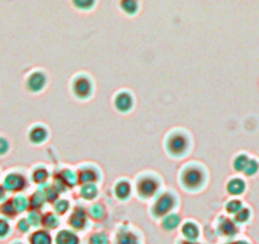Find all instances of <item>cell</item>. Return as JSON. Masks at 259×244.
<instances>
[{
	"label": "cell",
	"instance_id": "33",
	"mask_svg": "<svg viewBox=\"0 0 259 244\" xmlns=\"http://www.w3.org/2000/svg\"><path fill=\"white\" fill-rule=\"evenodd\" d=\"M42 215L41 211H36V210H29L28 211V216H27V220H28L29 225L32 228H38V226L42 225Z\"/></svg>",
	"mask_w": 259,
	"mask_h": 244
},
{
	"label": "cell",
	"instance_id": "44",
	"mask_svg": "<svg viewBox=\"0 0 259 244\" xmlns=\"http://www.w3.org/2000/svg\"><path fill=\"white\" fill-rule=\"evenodd\" d=\"M11 244H24L23 241H21V240H14V241H12Z\"/></svg>",
	"mask_w": 259,
	"mask_h": 244
},
{
	"label": "cell",
	"instance_id": "21",
	"mask_svg": "<svg viewBox=\"0 0 259 244\" xmlns=\"http://www.w3.org/2000/svg\"><path fill=\"white\" fill-rule=\"evenodd\" d=\"M182 225L181 216L177 213H171L166 215L165 218L161 219L160 226L164 231H174Z\"/></svg>",
	"mask_w": 259,
	"mask_h": 244
},
{
	"label": "cell",
	"instance_id": "20",
	"mask_svg": "<svg viewBox=\"0 0 259 244\" xmlns=\"http://www.w3.org/2000/svg\"><path fill=\"white\" fill-rule=\"evenodd\" d=\"M245 188H246L245 181L239 178V177H234V178L229 179V182L226 183V191H228L229 195L231 196L243 195Z\"/></svg>",
	"mask_w": 259,
	"mask_h": 244
},
{
	"label": "cell",
	"instance_id": "11",
	"mask_svg": "<svg viewBox=\"0 0 259 244\" xmlns=\"http://www.w3.org/2000/svg\"><path fill=\"white\" fill-rule=\"evenodd\" d=\"M113 104L114 108H116L117 111L121 112V113H127V112H130L134 108L135 99H134V96L131 92L119 91L118 93L114 96Z\"/></svg>",
	"mask_w": 259,
	"mask_h": 244
},
{
	"label": "cell",
	"instance_id": "26",
	"mask_svg": "<svg viewBox=\"0 0 259 244\" xmlns=\"http://www.w3.org/2000/svg\"><path fill=\"white\" fill-rule=\"evenodd\" d=\"M60 225V219L54 211H50L42 215V226L45 230H54Z\"/></svg>",
	"mask_w": 259,
	"mask_h": 244
},
{
	"label": "cell",
	"instance_id": "14",
	"mask_svg": "<svg viewBox=\"0 0 259 244\" xmlns=\"http://www.w3.org/2000/svg\"><path fill=\"white\" fill-rule=\"evenodd\" d=\"M49 139V130L42 124H36L28 130V140L33 145H41Z\"/></svg>",
	"mask_w": 259,
	"mask_h": 244
},
{
	"label": "cell",
	"instance_id": "12",
	"mask_svg": "<svg viewBox=\"0 0 259 244\" xmlns=\"http://www.w3.org/2000/svg\"><path fill=\"white\" fill-rule=\"evenodd\" d=\"M216 233L220 236H225V238H234L238 233V225L233 219L220 216L218 223H216Z\"/></svg>",
	"mask_w": 259,
	"mask_h": 244
},
{
	"label": "cell",
	"instance_id": "5",
	"mask_svg": "<svg viewBox=\"0 0 259 244\" xmlns=\"http://www.w3.org/2000/svg\"><path fill=\"white\" fill-rule=\"evenodd\" d=\"M71 92L74 97L80 101H87L91 98L94 92L93 80L91 76L84 73L76 74L71 80Z\"/></svg>",
	"mask_w": 259,
	"mask_h": 244
},
{
	"label": "cell",
	"instance_id": "3",
	"mask_svg": "<svg viewBox=\"0 0 259 244\" xmlns=\"http://www.w3.org/2000/svg\"><path fill=\"white\" fill-rule=\"evenodd\" d=\"M161 178L154 172H143L136 177L135 191L141 200L155 198L160 193Z\"/></svg>",
	"mask_w": 259,
	"mask_h": 244
},
{
	"label": "cell",
	"instance_id": "34",
	"mask_svg": "<svg viewBox=\"0 0 259 244\" xmlns=\"http://www.w3.org/2000/svg\"><path fill=\"white\" fill-rule=\"evenodd\" d=\"M244 206L243 202L240 200H236V198H233V200H229L225 205V211L230 215H235L239 210H241Z\"/></svg>",
	"mask_w": 259,
	"mask_h": 244
},
{
	"label": "cell",
	"instance_id": "2",
	"mask_svg": "<svg viewBox=\"0 0 259 244\" xmlns=\"http://www.w3.org/2000/svg\"><path fill=\"white\" fill-rule=\"evenodd\" d=\"M165 150L171 158H183L189 153L192 148V138L186 130L174 129L169 131L164 141Z\"/></svg>",
	"mask_w": 259,
	"mask_h": 244
},
{
	"label": "cell",
	"instance_id": "4",
	"mask_svg": "<svg viewBox=\"0 0 259 244\" xmlns=\"http://www.w3.org/2000/svg\"><path fill=\"white\" fill-rule=\"evenodd\" d=\"M178 196L174 191H163L159 193L150 208V214L154 219H163L169 214L174 213V209L178 206Z\"/></svg>",
	"mask_w": 259,
	"mask_h": 244
},
{
	"label": "cell",
	"instance_id": "23",
	"mask_svg": "<svg viewBox=\"0 0 259 244\" xmlns=\"http://www.w3.org/2000/svg\"><path fill=\"white\" fill-rule=\"evenodd\" d=\"M0 215H2V218L7 219V220L16 219L18 216V211H17L16 206H14L12 197L7 198L3 202H0Z\"/></svg>",
	"mask_w": 259,
	"mask_h": 244
},
{
	"label": "cell",
	"instance_id": "6",
	"mask_svg": "<svg viewBox=\"0 0 259 244\" xmlns=\"http://www.w3.org/2000/svg\"><path fill=\"white\" fill-rule=\"evenodd\" d=\"M2 183L8 191V193H17L18 195L28 187V178L22 172L11 171L4 176Z\"/></svg>",
	"mask_w": 259,
	"mask_h": 244
},
{
	"label": "cell",
	"instance_id": "24",
	"mask_svg": "<svg viewBox=\"0 0 259 244\" xmlns=\"http://www.w3.org/2000/svg\"><path fill=\"white\" fill-rule=\"evenodd\" d=\"M88 216L91 219H93L94 221H102L106 219L107 216V209L103 204L97 202L89 208L88 210Z\"/></svg>",
	"mask_w": 259,
	"mask_h": 244
},
{
	"label": "cell",
	"instance_id": "25",
	"mask_svg": "<svg viewBox=\"0 0 259 244\" xmlns=\"http://www.w3.org/2000/svg\"><path fill=\"white\" fill-rule=\"evenodd\" d=\"M79 192H80L81 198H84L85 201H93L99 193L98 185H96V183H88V185H83V186H80V191H79Z\"/></svg>",
	"mask_w": 259,
	"mask_h": 244
},
{
	"label": "cell",
	"instance_id": "36",
	"mask_svg": "<svg viewBox=\"0 0 259 244\" xmlns=\"http://www.w3.org/2000/svg\"><path fill=\"white\" fill-rule=\"evenodd\" d=\"M12 226L9 220L4 218H0V239H6L11 234Z\"/></svg>",
	"mask_w": 259,
	"mask_h": 244
},
{
	"label": "cell",
	"instance_id": "7",
	"mask_svg": "<svg viewBox=\"0 0 259 244\" xmlns=\"http://www.w3.org/2000/svg\"><path fill=\"white\" fill-rule=\"evenodd\" d=\"M89 223L88 210L84 206H75L68 218V224L74 231L85 230Z\"/></svg>",
	"mask_w": 259,
	"mask_h": 244
},
{
	"label": "cell",
	"instance_id": "8",
	"mask_svg": "<svg viewBox=\"0 0 259 244\" xmlns=\"http://www.w3.org/2000/svg\"><path fill=\"white\" fill-rule=\"evenodd\" d=\"M76 177H78V183L80 186L88 185V183H98L101 181V171L93 164H84L79 167L76 171Z\"/></svg>",
	"mask_w": 259,
	"mask_h": 244
},
{
	"label": "cell",
	"instance_id": "18",
	"mask_svg": "<svg viewBox=\"0 0 259 244\" xmlns=\"http://www.w3.org/2000/svg\"><path fill=\"white\" fill-rule=\"evenodd\" d=\"M28 244H54V239L49 230L37 229L33 233L29 234Z\"/></svg>",
	"mask_w": 259,
	"mask_h": 244
},
{
	"label": "cell",
	"instance_id": "15",
	"mask_svg": "<svg viewBox=\"0 0 259 244\" xmlns=\"http://www.w3.org/2000/svg\"><path fill=\"white\" fill-rule=\"evenodd\" d=\"M182 239L186 240H198L201 236V228L196 221L187 220L181 225Z\"/></svg>",
	"mask_w": 259,
	"mask_h": 244
},
{
	"label": "cell",
	"instance_id": "19",
	"mask_svg": "<svg viewBox=\"0 0 259 244\" xmlns=\"http://www.w3.org/2000/svg\"><path fill=\"white\" fill-rule=\"evenodd\" d=\"M50 178V172L49 169L46 168L45 166L39 164V166H36L31 171V181L36 185L42 186L45 183L49 182Z\"/></svg>",
	"mask_w": 259,
	"mask_h": 244
},
{
	"label": "cell",
	"instance_id": "42",
	"mask_svg": "<svg viewBox=\"0 0 259 244\" xmlns=\"http://www.w3.org/2000/svg\"><path fill=\"white\" fill-rule=\"evenodd\" d=\"M176 244H203V243H200L198 240H186V239H178V240L176 241Z\"/></svg>",
	"mask_w": 259,
	"mask_h": 244
},
{
	"label": "cell",
	"instance_id": "22",
	"mask_svg": "<svg viewBox=\"0 0 259 244\" xmlns=\"http://www.w3.org/2000/svg\"><path fill=\"white\" fill-rule=\"evenodd\" d=\"M38 191H41V193L44 195L45 200L50 201V202H55L56 200H59V195L61 193L54 182H52V183L47 182V183H45V185L39 186Z\"/></svg>",
	"mask_w": 259,
	"mask_h": 244
},
{
	"label": "cell",
	"instance_id": "31",
	"mask_svg": "<svg viewBox=\"0 0 259 244\" xmlns=\"http://www.w3.org/2000/svg\"><path fill=\"white\" fill-rule=\"evenodd\" d=\"M251 213L248 208H243L241 210H239L235 215L233 216V220L235 221L236 225H241V224L248 223L249 219H250Z\"/></svg>",
	"mask_w": 259,
	"mask_h": 244
},
{
	"label": "cell",
	"instance_id": "28",
	"mask_svg": "<svg viewBox=\"0 0 259 244\" xmlns=\"http://www.w3.org/2000/svg\"><path fill=\"white\" fill-rule=\"evenodd\" d=\"M119 7H121L122 12L128 16H135L139 12V8H140V4L135 0H124V2H121L119 3Z\"/></svg>",
	"mask_w": 259,
	"mask_h": 244
},
{
	"label": "cell",
	"instance_id": "37",
	"mask_svg": "<svg viewBox=\"0 0 259 244\" xmlns=\"http://www.w3.org/2000/svg\"><path fill=\"white\" fill-rule=\"evenodd\" d=\"M259 169V161L255 159H249L248 164H246L245 169H244V174L245 176H254Z\"/></svg>",
	"mask_w": 259,
	"mask_h": 244
},
{
	"label": "cell",
	"instance_id": "41",
	"mask_svg": "<svg viewBox=\"0 0 259 244\" xmlns=\"http://www.w3.org/2000/svg\"><path fill=\"white\" fill-rule=\"evenodd\" d=\"M8 198V191L3 186V183H0V202H3Z\"/></svg>",
	"mask_w": 259,
	"mask_h": 244
},
{
	"label": "cell",
	"instance_id": "39",
	"mask_svg": "<svg viewBox=\"0 0 259 244\" xmlns=\"http://www.w3.org/2000/svg\"><path fill=\"white\" fill-rule=\"evenodd\" d=\"M31 228H32V226L29 225L27 218H21L18 220V223H17V229H18L19 233H23V234L28 233V231L31 230Z\"/></svg>",
	"mask_w": 259,
	"mask_h": 244
},
{
	"label": "cell",
	"instance_id": "32",
	"mask_svg": "<svg viewBox=\"0 0 259 244\" xmlns=\"http://www.w3.org/2000/svg\"><path fill=\"white\" fill-rule=\"evenodd\" d=\"M249 159H250V158H249V156L246 155V154H244V153L236 155L235 158H234V161H233L234 169H235L236 172H244V169H245V167H246V164H248Z\"/></svg>",
	"mask_w": 259,
	"mask_h": 244
},
{
	"label": "cell",
	"instance_id": "9",
	"mask_svg": "<svg viewBox=\"0 0 259 244\" xmlns=\"http://www.w3.org/2000/svg\"><path fill=\"white\" fill-rule=\"evenodd\" d=\"M46 73L44 70H33L27 75L26 78V88L31 93H39L44 91L47 86Z\"/></svg>",
	"mask_w": 259,
	"mask_h": 244
},
{
	"label": "cell",
	"instance_id": "16",
	"mask_svg": "<svg viewBox=\"0 0 259 244\" xmlns=\"http://www.w3.org/2000/svg\"><path fill=\"white\" fill-rule=\"evenodd\" d=\"M113 192L117 200L127 201L131 197V195H133V185H131V182L128 179H119V181L116 182V185H114Z\"/></svg>",
	"mask_w": 259,
	"mask_h": 244
},
{
	"label": "cell",
	"instance_id": "13",
	"mask_svg": "<svg viewBox=\"0 0 259 244\" xmlns=\"http://www.w3.org/2000/svg\"><path fill=\"white\" fill-rule=\"evenodd\" d=\"M116 244H141V239L138 231L128 226H122L116 234Z\"/></svg>",
	"mask_w": 259,
	"mask_h": 244
},
{
	"label": "cell",
	"instance_id": "17",
	"mask_svg": "<svg viewBox=\"0 0 259 244\" xmlns=\"http://www.w3.org/2000/svg\"><path fill=\"white\" fill-rule=\"evenodd\" d=\"M54 244H81L78 233L71 229H61L54 239Z\"/></svg>",
	"mask_w": 259,
	"mask_h": 244
},
{
	"label": "cell",
	"instance_id": "30",
	"mask_svg": "<svg viewBox=\"0 0 259 244\" xmlns=\"http://www.w3.org/2000/svg\"><path fill=\"white\" fill-rule=\"evenodd\" d=\"M12 200H13V204H14V206H16L18 214H22V213H24V211L28 210V198H27L24 195L18 193V195L13 196V197H12Z\"/></svg>",
	"mask_w": 259,
	"mask_h": 244
},
{
	"label": "cell",
	"instance_id": "27",
	"mask_svg": "<svg viewBox=\"0 0 259 244\" xmlns=\"http://www.w3.org/2000/svg\"><path fill=\"white\" fill-rule=\"evenodd\" d=\"M45 202H46V200H45L44 195L41 193V191L37 190L36 192H33L28 197V210L41 211L42 206L45 205Z\"/></svg>",
	"mask_w": 259,
	"mask_h": 244
},
{
	"label": "cell",
	"instance_id": "43",
	"mask_svg": "<svg viewBox=\"0 0 259 244\" xmlns=\"http://www.w3.org/2000/svg\"><path fill=\"white\" fill-rule=\"evenodd\" d=\"M223 244H251V243H249V241H246V240H229V241H226V243H223Z\"/></svg>",
	"mask_w": 259,
	"mask_h": 244
},
{
	"label": "cell",
	"instance_id": "1",
	"mask_svg": "<svg viewBox=\"0 0 259 244\" xmlns=\"http://www.w3.org/2000/svg\"><path fill=\"white\" fill-rule=\"evenodd\" d=\"M207 183V171L198 161H191L183 166L179 172V185L187 192H200Z\"/></svg>",
	"mask_w": 259,
	"mask_h": 244
},
{
	"label": "cell",
	"instance_id": "29",
	"mask_svg": "<svg viewBox=\"0 0 259 244\" xmlns=\"http://www.w3.org/2000/svg\"><path fill=\"white\" fill-rule=\"evenodd\" d=\"M69 210H70V201L65 200V198H59L54 202V213L57 216L65 215Z\"/></svg>",
	"mask_w": 259,
	"mask_h": 244
},
{
	"label": "cell",
	"instance_id": "40",
	"mask_svg": "<svg viewBox=\"0 0 259 244\" xmlns=\"http://www.w3.org/2000/svg\"><path fill=\"white\" fill-rule=\"evenodd\" d=\"M11 150V143L7 138L4 136H0V156H4L8 154V151Z\"/></svg>",
	"mask_w": 259,
	"mask_h": 244
},
{
	"label": "cell",
	"instance_id": "38",
	"mask_svg": "<svg viewBox=\"0 0 259 244\" xmlns=\"http://www.w3.org/2000/svg\"><path fill=\"white\" fill-rule=\"evenodd\" d=\"M73 6L76 7L78 9H81V11H91L94 6H96V2L93 0H87V2H73Z\"/></svg>",
	"mask_w": 259,
	"mask_h": 244
},
{
	"label": "cell",
	"instance_id": "10",
	"mask_svg": "<svg viewBox=\"0 0 259 244\" xmlns=\"http://www.w3.org/2000/svg\"><path fill=\"white\" fill-rule=\"evenodd\" d=\"M55 185L60 190V192L65 191L66 188H71L74 186L78 185V177H76V172H74L70 168H65L60 172L56 176L54 181Z\"/></svg>",
	"mask_w": 259,
	"mask_h": 244
},
{
	"label": "cell",
	"instance_id": "35",
	"mask_svg": "<svg viewBox=\"0 0 259 244\" xmlns=\"http://www.w3.org/2000/svg\"><path fill=\"white\" fill-rule=\"evenodd\" d=\"M89 244H109V239L103 231H97L89 236Z\"/></svg>",
	"mask_w": 259,
	"mask_h": 244
}]
</instances>
